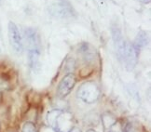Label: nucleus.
I'll list each match as a JSON object with an SVG mask.
<instances>
[{
    "label": "nucleus",
    "instance_id": "obj_1",
    "mask_svg": "<svg viewBox=\"0 0 151 132\" xmlns=\"http://www.w3.org/2000/svg\"><path fill=\"white\" fill-rule=\"evenodd\" d=\"M101 94L98 85L93 81H87L80 86L77 91V96L85 103L91 104L98 101Z\"/></svg>",
    "mask_w": 151,
    "mask_h": 132
},
{
    "label": "nucleus",
    "instance_id": "obj_2",
    "mask_svg": "<svg viewBox=\"0 0 151 132\" xmlns=\"http://www.w3.org/2000/svg\"><path fill=\"white\" fill-rule=\"evenodd\" d=\"M49 12L51 16L61 20L71 19L76 16L75 9L70 4L66 2H59L50 5L49 7Z\"/></svg>",
    "mask_w": 151,
    "mask_h": 132
},
{
    "label": "nucleus",
    "instance_id": "obj_3",
    "mask_svg": "<svg viewBox=\"0 0 151 132\" xmlns=\"http://www.w3.org/2000/svg\"><path fill=\"white\" fill-rule=\"evenodd\" d=\"M8 34L9 41L11 48L16 53L21 54L24 51V40H22V34L13 21H9L8 24Z\"/></svg>",
    "mask_w": 151,
    "mask_h": 132
},
{
    "label": "nucleus",
    "instance_id": "obj_4",
    "mask_svg": "<svg viewBox=\"0 0 151 132\" xmlns=\"http://www.w3.org/2000/svg\"><path fill=\"white\" fill-rule=\"evenodd\" d=\"M138 57L139 51L133 47L132 44L126 42L121 62H123L125 68L128 71H132L135 68L138 62Z\"/></svg>",
    "mask_w": 151,
    "mask_h": 132
},
{
    "label": "nucleus",
    "instance_id": "obj_5",
    "mask_svg": "<svg viewBox=\"0 0 151 132\" xmlns=\"http://www.w3.org/2000/svg\"><path fill=\"white\" fill-rule=\"evenodd\" d=\"M111 34H112V38H113V42H114V46H115L116 53H117L119 60L121 61L126 41L124 40L122 32H121L120 28L119 27L118 24H112Z\"/></svg>",
    "mask_w": 151,
    "mask_h": 132
},
{
    "label": "nucleus",
    "instance_id": "obj_6",
    "mask_svg": "<svg viewBox=\"0 0 151 132\" xmlns=\"http://www.w3.org/2000/svg\"><path fill=\"white\" fill-rule=\"evenodd\" d=\"M76 82H77V80H76V77L72 73L65 74V76L62 78L59 85H58L57 95L59 96L60 98H65V97L71 92L73 88L75 87Z\"/></svg>",
    "mask_w": 151,
    "mask_h": 132
},
{
    "label": "nucleus",
    "instance_id": "obj_7",
    "mask_svg": "<svg viewBox=\"0 0 151 132\" xmlns=\"http://www.w3.org/2000/svg\"><path fill=\"white\" fill-rule=\"evenodd\" d=\"M24 38L29 49H40V37L37 31L31 27L25 28L24 31Z\"/></svg>",
    "mask_w": 151,
    "mask_h": 132
},
{
    "label": "nucleus",
    "instance_id": "obj_8",
    "mask_svg": "<svg viewBox=\"0 0 151 132\" xmlns=\"http://www.w3.org/2000/svg\"><path fill=\"white\" fill-rule=\"evenodd\" d=\"M28 65L34 72L38 73L41 69L40 64V49H28Z\"/></svg>",
    "mask_w": 151,
    "mask_h": 132
},
{
    "label": "nucleus",
    "instance_id": "obj_9",
    "mask_svg": "<svg viewBox=\"0 0 151 132\" xmlns=\"http://www.w3.org/2000/svg\"><path fill=\"white\" fill-rule=\"evenodd\" d=\"M148 43V37H147V34L143 31L140 30L137 33V36L134 39V42L132 43L133 47H134L139 52H140L141 49H143L144 47H146Z\"/></svg>",
    "mask_w": 151,
    "mask_h": 132
},
{
    "label": "nucleus",
    "instance_id": "obj_10",
    "mask_svg": "<svg viewBox=\"0 0 151 132\" xmlns=\"http://www.w3.org/2000/svg\"><path fill=\"white\" fill-rule=\"evenodd\" d=\"M61 113L62 112L59 110H52L51 112L48 113V122L51 127H56L58 117L60 116Z\"/></svg>",
    "mask_w": 151,
    "mask_h": 132
},
{
    "label": "nucleus",
    "instance_id": "obj_11",
    "mask_svg": "<svg viewBox=\"0 0 151 132\" xmlns=\"http://www.w3.org/2000/svg\"><path fill=\"white\" fill-rule=\"evenodd\" d=\"M22 132H37L36 126L32 122H26L22 127Z\"/></svg>",
    "mask_w": 151,
    "mask_h": 132
},
{
    "label": "nucleus",
    "instance_id": "obj_12",
    "mask_svg": "<svg viewBox=\"0 0 151 132\" xmlns=\"http://www.w3.org/2000/svg\"><path fill=\"white\" fill-rule=\"evenodd\" d=\"M69 132H81V131H80L79 128H76V127H75V128H72Z\"/></svg>",
    "mask_w": 151,
    "mask_h": 132
},
{
    "label": "nucleus",
    "instance_id": "obj_13",
    "mask_svg": "<svg viewBox=\"0 0 151 132\" xmlns=\"http://www.w3.org/2000/svg\"><path fill=\"white\" fill-rule=\"evenodd\" d=\"M138 1H140L142 3H145V4H147V3L150 2V0H138Z\"/></svg>",
    "mask_w": 151,
    "mask_h": 132
},
{
    "label": "nucleus",
    "instance_id": "obj_14",
    "mask_svg": "<svg viewBox=\"0 0 151 132\" xmlns=\"http://www.w3.org/2000/svg\"><path fill=\"white\" fill-rule=\"evenodd\" d=\"M87 132H96V131H94V130H92V129H90V130H88Z\"/></svg>",
    "mask_w": 151,
    "mask_h": 132
},
{
    "label": "nucleus",
    "instance_id": "obj_15",
    "mask_svg": "<svg viewBox=\"0 0 151 132\" xmlns=\"http://www.w3.org/2000/svg\"><path fill=\"white\" fill-rule=\"evenodd\" d=\"M1 3H2V0H0V5H1Z\"/></svg>",
    "mask_w": 151,
    "mask_h": 132
},
{
    "label": "nucleus",
    "instance_id": "obj_16",
    "mask_svg": "<svg viewBox=\"0 0 151 132\" xmlns=\"http://www.w3.org/2000/svg\"><path fill=\"white\" fill-rule=\"evenodd\" d=\"M58 132H61V131H58Z\"/></svg>",
    "mask_w": 151,
    "mask_h": 132
}]
</instances>
